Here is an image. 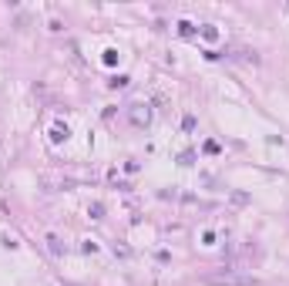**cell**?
<instances>
[{"instance_id": "6da1fadb", "label": "cell", "mask_w": 289, "mask_h": 286, "mask_svg": "<svg viewBox=\"0 0 289 286\" xmlns=\"http://www.w3.org/2000/svg\"><path fill=\"white\" fill-rule=\"evenodd\" d=\"M202 283H205V286H259V280H256V276H249V273L219 270V273H205V276H202Z\"/></svg>"}, {"instance_id": "7a4b0ae2", "label": "cell", "mask_w": 289, "mask_h": 286, "mask_svg": "<svg viewBox=\"0 0 289 286\" xmlns=\"http://www.w3.org/2000/svg\"><path fill=\"white\" fill-rule=\"evenodd\" d=\"M148 118H152V111H148V108L141 111V104H135V111H131V125L141 128V125H148Z\"/></svg>"}]
</instances>
